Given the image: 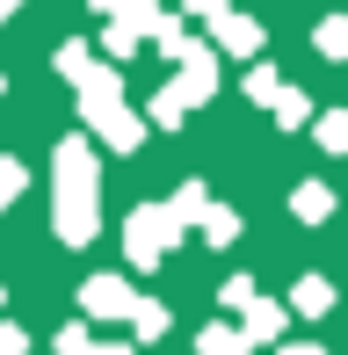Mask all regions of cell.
Here are the masks:
<instances>
[{"mask_svg":"<svg viewBox=\"0 0 348 355\" xmlns=\"http://www.w3.org/2000/svg\"><path fill=\"white\" fill-rule=\"evenodd\" d=\"M94 8H109V0H94Z\"/></svg>","mask_w":348,"mask_h":355,"instance_id":"cell-28","label":"cell"},{"mask_svg":"<svg viewBox=\"0 0 348 355\" xmlns=\"http://www.w3.org/2000/svg\"><path fill=\"white\" fill-rule=\"evenodd\" d=\"M290 304H297L305 319H320L327 304H334V283H327V276H297V283H290Z\"/></svg>","mask_w":348,"mask_h":355,"instance_id":"cell-9","label":"cell"},{"mask_svg":"<svg viewBox=\"0 0 348 355\" xmlns=\"http://www.w3.org/2000/svg\"><path fill=\"white\" fill-rule=\"evenodd\" d=\"M160 211H167L174 225H189V218L211 211V189H203V182H182V189H174V203H160Z\"/></svg>","mask_w":348,"mask_h":355,"instance_id":"cell-12","label":"cell"},{"mask_svg":"<svg viewBox=\"0 0 348 355\" xmlns=\"http://www.w3.org/2000/svg\"><path fill=\"white\" fill-rule=\"evenodd\" d=\"M283 355H327L320 341H290V348H283Z\"/></svg>","mask_w":348,"mask_h":355,"instance_id":"cell-25","label":"cell"},{"mask_svg":"<svg viewBox=\"0 0 348 355\" xmlns=\"http://www.w3.org/2000/svg\"><path fill=\"white\" fill-rule=\"evenodd\" d=\"M15 8H22V0H0V15H15Z\"/></svg>","mask_w":348,"mask_h":355,"instance_id":"cell-27","label":"cell"},{"mask_svg":"<svg viewBox=\"0 0 348 355\" xmlns=\"http://www.w3.org/2000/svg\"><path fill=\"white\" fill-rule=\"evenodd\" d=\"M160 22H167V8H160V0H109V29H102V51H109V58L123 66L131 51H146V44H153V29H160Z\"/></svg>","mask_w":348,"mask_h":355,"instance_id":"cell-3","label":"cell"},{"mask_svg":"<svg viewBox=\"0 0 348 355\" xmlns=\"http://www.w3.org/2000/svg\"><path fill=\"white\" fill-rule=\"evenodd\" d=\"M276 87H283L276 66H254V73H247V94H254V102H276Z\"/></svg>","mask_w":348,"mask_h":355,"instance_id":"cell-21","label":"cell"},{"mask_svg":"<svg viewBox=\"0 0 348 355\" xmlns=\"http://www.w3.org/2000/svg\"><path fill=\"white\" fill-rule=\"evenodd\" d=\"M211 44H218V51H232V58H254L268 37H261V22H254V15H240V8L225 0V8L211 15Z\"/></svg>","mask_w":348,"mask_h":355,"instance_id":"cell-5","label":"cell"},{"mask_svg":"<svg viewBox=\"0 0 348 355\" xmlns=\"http://www.w3.org/2000/svg\"><path fill=\"white\" fill-rule=\"evenodd\" d=\"M290 211L305 218V225H327V211H334V189H327V182H297V189H290Z\"/></svg>","mask_w":348,"mask_h":355,"instance_id":"cell-8","label":"cell"},{"mask_svg":"<svg viewBox=\"0 0 348 355\" xmlns=\"http://www.w3.org/2000/svg\"><path fill=\"white\" fill-rule=\"evenodd\" d=\"M268 109H276V123H283V131L312 123V94H305V87H276V102H268Z\"/></svg>","mask_w":348,"mask_h":355,"instance_id":"cell-13","label":"cell"},{"mask_svg":"<svg viewBox=\"0 0 348 355\" xmlns=\"http://www.w3.org/2000/svg\"><path fill=\"white\" fill-rule=\"evenodd\" d=\"M80 116H87V131L102 138V145H116V153H138L146 145V116H138L131 102H123V87H116V73H102V66H87L80 80Z\"/></svg>","mask_w":348,"mask_h":355,"instance_id":"cell-2","label":"cell"},{"mask_svg":"<svg viewBox=\"0 0 348 355\" xmlns=\"http://www.w3.org/2000/svg\"><path fill=\"white\" fill-rule=\"evenodd\" d=\"M94 348V334L80 327V319H73V327H58V355H87Z\"/></svg>","mask_w":348,"mask_h":355,"instance_id":"cell-22","label":"cell"},{"mask_svg":"<svg viewBox=\"0 0 348 355\" xmlns=\"http://www.w3.org/2000/svg\"><path fill=\"white\" fill-rule=\"evenodd\" d=\"M182 239V225H174L160 203H138L131 218H123V261L131 268H160V254Z\"/></svg>","mask_w":348,"mask_h":355,"instance_id":"cell-4","label":"cell"},{"mask_svg":"<svg viewBox=\"0 0 348 355\" xmlns=\"http://www.w3.org/2000/svg\"><path fill=\"white\" fill-rule=\"evenodd\" d=\"M167 334V304L160 297H138L131 304V341H160Z\"/></svg>","mask_w":348,"mask_h":355,"instance_id":"cell-11","label":"cell"},{"mask_svg":"<svg viewBox=\"0 0 348 355\" xmlns=\"http://www.w3.org/2000/svg\"><path fill=\"white\" fill-rule=\"evenodd\" d=\"M182 116H189V109L174 102V87H160V94H153V116H146V123H167V131H174Z\"/></svg>","mask_w":348,"mask_h":355,"instance_id":"cell-19","label":"cell"},{"mask_svg":"<svg viewBox=\"0 0 348 355\" xmlns=\"http://www.w3.org/2000/svg\"><path fill=\"white\" fill-rule=\"evenodd\" d=\"M87 66H94V58H87V44H80V37H73V44H58V73H66V80H80Z\"/></svg>","mask_w":348,"mask_h":355,"instance_id":"cell-18","label":"cell"},{"mask_svg":"<svg viewBox=\"0 0 348 355\" xmlns=\"http://www.w3.org/2000/svg\"><path fill=\"white\" fill-rule=\"evenodd\" d=\"M283 319H290V312H283V304H268V297H254V304H247V312H240V334H247V348L276 341V334H283Z\"/></svg>","mask_w":348,"mask_h":355,"instance_id":"cell-7","label":"cell"},{"mask_svg":"<svg viewBox=\"0 0 348 355\" xmlns=\"http://www.w3.org/2000/svg\"><path fill=\"white\" fill-rule=\"evenodd\" d=\"M312 44H320V58H348V22H341V15H327Z\"/></svg>","mask_w":348,"mask_h":355,"instance_id":"cell-15","label":"cell"},{"mask_svg":"<svg viewBox=\"0 0 348 355\" xmlns=\"http://www.w3.org/2000/svg\"><path fill=\"white\" fill-rule=\"evenodd\" d=\"M182 8H189V15H196V22H211V15H218V8H225V0H182Z\"/></svg>","mask_w":348,"mask_h":355,"instance_id":"cell-24","label":"cell"},{"mask_svg":"<svg viewBox=\"0 0 348 355\" xmlns=\"http://www.w3.org/2000/svg\"><path fill=\"white\" fill-rule=\"evenodd\" d=\"M80 304H87V319H131L138 290H131V276H87L80 283Z\"/></svg>","mask_w":348,"mask_h":355,"instance_id":"cell-6","label":"cell"},{"mask_svg":"<svg viewBox=\"0 0 348 355\" xmlns=\"http://www.w3.org/2000/svg\"><path fill=\"white\" fill-rule=\"evenodd\" d=\"M218 297H225V312H247V304H254V283H247V276H225Z\"/></svg>","mask_w":348,"mask_h":355,"instance_id":"cell-20","label":"cell"},{"mask_svg":"<svg viewBox=\"0 0 348 355\" xmlns=\"http://www.w3.org/2000/svg\"><path fill=\"white\" fill-rule=\"evenodd\" d=\"M320 145H327V153L348 145V109H327V116H320Z\"/></svg>","mask_w":348,"mask_h":355,"instance_id":"cell-17","label":"cell"},{"mask_svg":"<svg viewBox=\"0 0 348 355\" xmlns=\"http://www.w3.org/2000/svg\"><path fill=\"white\" fill-rule=\"evenodd\" d=\"M51 225L66 247H87L102 232V159L87 138H58L51 153Z\"/></svg>","mask_w":348,"mask_h":355,"instance_id":"cell-1","label":"cell"},{"mask_svg":"<svg viewBox=\"0 0 348 355\" xmlns=\"http://www.w3.org/2000/svg\"><path fill=\"white\" fill-rule=\"evenodd\" d=\"M196 355H247V334L232 327V319H218V327L196 334Z\"/></svg>","mask_w":348,"mask_h":355,"instance_id":"cell-10","label":"cell"},{"mask_svg":"<svg viewBox=\"0 0 348 355\" xmlns=\"http://www.w3.org/2000/svg\"><path fill=\"white\" fill-rule=\"evenodd\" d=\"M0 355H29V334L15 327V319H0Z\"/></svg>","mask_w":348,"mask_h":355,"instance_id":"cell-23","label":"cell"},{"mask_svg":"<svg viewBox=\"0 0 348 355\" xmlns=\"http://www.w3.org/2000/svg\"><path fill=\"white\" fill-rule=\"evenodd\" d=\"M0 87H8V80H0Z\"/></svg>","mask_w":348,"mask_h":355,"instance_id":"cell-29","label":"cell"},{"mask_svg":"<svg viewBox=\"0 0 348 355\" xmlns=\"http://www.w3.org/2000/svg\"><path fill=\"white\" fill-rule=\"evenodd\" d=\"M87 355H138V348H123V341H102V348H87Z\"/></svg>","mask_w":348,"mask_h":355,"instance_id":"cell-26","label":"cell"},{"mask_svg":"<svg viewBox=\"0 0 348 355\" xmlns=\"http://www.w3.org/2000/svg\"><path fill=\"white\" fill-rule=\"evenodd\" d=\"M203 239H211V247H232V239H240V211L211 203V211H203Z\"/></svg>","mask_w":348,"mask_h":355,"instance_id":"cell-14","label":"cell"},{"mask_svg":"<svg viewBox=\"0 0 348 355\" xmlns=\"http://www.w3.org/2000/svg\"><path fill=\"white\" fill-rule=\"evenodd\" d=\"M22 189H29V167H22V159H8V153H0V211H8V203L22 196Z\"/></svg>","mask_w":348,"mask_h":355,"instance_id":"cell-16","label":"cell"}]
</instances>
